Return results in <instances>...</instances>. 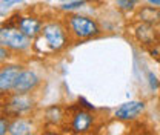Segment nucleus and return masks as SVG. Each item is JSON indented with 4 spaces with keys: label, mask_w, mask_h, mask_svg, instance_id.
Wrapping results in <instances>:
<instances>
[{
    "label": "nucleus",
    "mask_w": 160,
    "mask_h": 135,
    "mask_svg": "<svg viewBox=\"0 0 160 135\" xmlns=\"http://www.w3.org/2000/svg\"><path fill=\"white\" fill-rule=\"evenodd\" d=\"M68 43V34L65 28L57 23H46L42 28V32L37 36L36 40V49L42 54H52L62 51Z\"/></svg>",
    "instance_id": "obj_1"
},
{
    "label": "nucleus",
    "mask_w": 160,
    "mask_h": 135,
    "mask_svg": "<svg viewBox=\"0 0 160 135\" xmlns=\"http://www.w3.org/2000/svg\"><path fill=\"white\" fill-rule=\"evenodd\" d=\"M68 26L71 29V34L80 40L91 39L100 34L99 25L86 16H71L68 20Z\"/></svg>",
    "instance_id": "obj_2"
},
{
    "label": "nucleus",
    "mask_w": 160,
    "mask_h": 135,
    "mask_svg": "<svg viewBox=\"0 0 160 135\" xmlns=\"http://www.w3.org/2000/svg\"><path fill=\"white\" fill-rule=\"evenodd\" d=\"M0 39L3 46L14 51H23L29 46V37L23 34L19 28H2Z\"/></svg>",
    "instance_id": "obj_3"
},
{
    "label": "nucleus",
    "mask_w": 160,
    "mask_h": 135,
    "mask_svg": "<svg viewBox=\"0 0 160 135\" xmlns=\"http://www.w3.org/2000/svg\"><path fill=\"white\" fill-rule=\"evenodd\" d=\"M39 84V77L32 71H22L14 83L16 94H28Z\"/></svg>",
    "instance_id": "obj_4"
},
{
    "label": "nucleus",
    "mask_w": 160,
    "mask_h": 135,
    "mask_svg": "<svg viewBox=\"0 0 160 135\" xmlns=\"http://www.w3.org/2000/svg\"><path fill=\"white\" fill-rule=\"evenodd\" d=\"M143 109H145L143 101H128L116 109V117L119 120H131V118H136L139 114H142Z\"/></svg>",
    "instance_id": "obj_5"
},
{
    "label": "nucleus",
    "mask_w": 160,
    "mask_h": 135,
    "mask_svg": "<svg viewBox=\"0 0 160 135\" xmlns=\"http://www.w3.org/2000/svg\"><path fill=\"white\" fill-rule=\"evenodd\" d=\"M17 28L23 34H26L29 39H34L42 32L43 25L36 17H20L19 22H17Z\"/></svg>",
    "instance_id": "obj_6"
},
{
    "label": "nucleus",
    "mask_w": 160,
    "mask_h": 135,
    "mask_svg": "<svg viewBox=\"0 0 160 135\" xmlns=\"http://www.w3.org/2000/svg\"><path fill=\"white\" fill-rule=\"evenodd\" d=\"M20 66H5L0 72V89L2 92H8L9 89H14V83L19 77Z\"/></svg>",
    "instance_id": "obj_7"
},
{
    "label": "nucleus",
    "mask_w": 160,
    "mask_h": 135,
    "mask_svg": "<svg viewBox=\"0 0 160 135\" xmlns=\"http://www.w3.org/2000/svg\"><path fill=\"white\" fill-rule=\"evenodd\" d=\"M94 118L92 115L88 112V111H77L74 115H72V121H71V129L77 134H82V132H88L91 124H92Z\"/></svg>",
    "instance_id": "obj_8"
},
{
    "label": "nucleus",
    "mask_w": 160,
    "mask_h": 135,
    "mask_svg": "<svg viewBox=\"0 0 160 135\" xmlns=\"http://www.w3.org/2000/svg\"><path fill=\"white\" fill-rule=\"evenodd\" d=\"M8 106H9V109L16 115H20V114H23V112H26V111L31 109L32 101H31V98L26 97V94H16V97L11 98V101H9Z\"/></svg>",
    "instance_id": "obj_9"
},
{
    "label": "nucleus",
    "mask_w": 160,
    "mask_h": 135,
    "mask_svg": "<svg viewBox=\"0 0 160 135\" xmlns=\"http://www.w3.org/2000/svg\"><path fill=\"white\" fill-rule=\"evenodd\" d=\"M137 39L145 45H149L156 39V31L152 29V26L149 23H145V25L137 28Z\"/></svg>",
    "instance_id": "obj_10"
},
{
    "label": "nucleus",
    "mask_w": 160,
    "mask_h": 135,
    "mask_svg": "<svg viewBox=\"0 0 160 135\" xmlns=\"http://www.w3.org/2000/svg\"><path fill=\"white\" fill-rule=\"evenodd\" d=\"M62 109H60L59 106H51L48 111H46V120L48 121H51V123H60V120H62Z\"/></svg>",
    "instance_id": "obj_11"
},
{
    "label": "nucleus",
    "mask_w": 160,
    "mask_h": 135,
    "mask_svg": "<svg viewBox=\"0 0 160 135\" xmlns=\"http://www.w3.org/2000/svg\"><path fill=\"white\" fill-rule=\"evenodd\" d=\"M29 129H31L29 124H26V123L22 121V120H16V121L11 124L9 132H11V134H28Z\"/></svg>",
    "instance_id": "obj_12"
},
{
    "label": "nucleus",
    "mask_w": 160,
    "mask_h": 135,
    "mask_svg": "<svg viewBox=\"0 0 160 135\" xmlns=\"http://www.w3.org/2000/svg\"><path fill=\"white\" fill-rule=\"evenodd\" d=\"M122 9H132L137 3V0H116Z\"/></svg>",
    "instance_id": "obj_13"
},
{
    "label": "nucleus",
    "mask_w": 160,
    "mask_h": 135,
    "mask_svg": "<svg viewBox=\"0 0 160 135\" xmlns=\"http://www.w3.org/2000/svg\"><path fill=\"white\" fill-rule=\"evenodd\" d=\"M85 5V0H77V2H71V3H66V5H63V9H76V8H80V6H83Z\"/></svg>",
    "instance_id": "obj_14"
},
{
    "label": "nucleus",
    "mask_w": 160,
    "mask_h": 135,
    "mask_svg": "<svg viewBox=\"0 0 160 135\" xmlns=\"http://www.w3.org/2000/svg\"><path fill=\"white\" fill-rule=\"evenodd\" d=\"M148 78H149V84H151V89H157V88H159V81H157L156 75H154L152 72H149V74H148Z\"/></svg>",
    "instance_id": "obj_15"
},
{
    "label": "nucleus",
    "mask_w": 160,
    "mask_h": 135,
    "mask_svg": "<svg viewBox=\"0 0 160 135\" xmlns=\"http://www.w3.org/2000/svg\"><path fill=\"white\" fill-rule=\"evenodd\" d=\"M5 57H8V52H5V46L2 45V55H0V58L5 60Z\"/></svg>",
    "instance_id": "obj_16"
},
{
    "label": "nucleus",
    "mask_w": 160,
    "mask_h": 135,
    "mask_svg": "<svg viewBox=\"0 0 160 135\" xmlns=\"http://www.w3.org/2000/svg\"><path fill=\"white\" fill-rule=\"evenodd\" d=\"M151 5H154V6H160V0H148Z\"/></svg>",
    "instance_id": "obj_17"
},
{
    "label": "nucleus",
    "mask_w": 160,
    "mask_h": 135,
    "mask_svg": "<svg viewBox=\"0 0 160 135\" xmlns=\"http://www.w3.org/2000/svg\"><path fill=\"white\" fill-rule=\"evenodd\" d=\"M0 134H5V120H2V129H0Z\"/></svg>",
    "instance_id": "obj_18"
},
{
    "label": "nucleus",
    "mask_w": 160,
    "mask_h": 135,
    "mask_svg": "<svg viewBox=\"0 0 160 135\" xmlns=\"http://www.w3.org/2000/svg\"><path fill=\"white\" fill-rule=\"evenodd\" d=\"M6 2H8V0H6Z\"/></svg>",
    "instance_id": "obj_19"
}]
</instances>
